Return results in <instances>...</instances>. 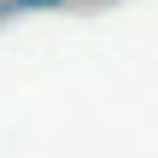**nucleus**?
<instances>
[{
	"instance_id": "f257e3e1",
	"label": "nucleus",
	"mask_w": 158,
	"mask_h": 158,
	"mask_svg": "<svg viewBox=\"0 0 158 158\" xmlns=\"http://www.w3.org/2000/svg\"><path fill=\"white\" fill-rule=\"evenodd\" d=\"M0 18H12V6H6V0H0Z\"/></svg>"
}]
</instances>
